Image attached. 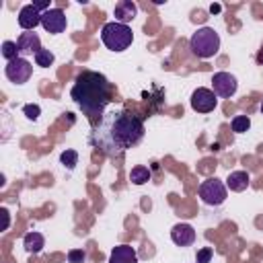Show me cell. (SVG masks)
Listing matches in <instances>:
<instances>
[{
  "instance_id": "obj_1",
  "label": "cell",
  "mask_w": 263,
  "mask_h": 263,
  "mask_svg": "<svg viewBox=\"0 0 263 263\" xmlns=\"http://www.w3.org/2000/svg\"><path fill=\"white\" fill-rule=\"evenodd\" d=\"M144 138V121L129 111L105 113L90 134V144L105 156H121L125 150L140 144Z\"/></svg>"
},
{
  "instance_id": "obj_2",
  "label": "cell",
  "mask_w": 263,
  "mask_h": 263,
  "mask_svg": "<svg viewBox=\"0 0 263 263\" xmlns=\"http://www.w3.org/2000/svg\"><path fill=\"white\" fill-rule=\"evenodd\" d=\"M70 97L82 109V113L92 119L97 115H103L107 105L113 101V86L103 74L84 70L76 76L70 88Z\"/></svg>"
},
{
  "instance_id": "obj_3",
  "label": "cell",
  "mask_w": 263,
  "mask_h": 263,
  "mask_svg": "<svg viewBox=\"0 0 263 263\" xmlns=\"http://www.w3.org/2000/svg\"><path fill=\"white\" fill-rule=\"evenodd\" d=\"M189 49H191L193 55H197L201 60L214 58L218 53V49H220V35L212 27H201L191 35Z\"/></svg>"
},
{
  "instance_id": "obj_4",
  "label": "cell",
  "mask_w": 263,
  "mask_h": 263,
  "mask_svg": "<svg viewBox=\"0 0 263 263\" xmlns=\"http://www.w3.org/2000/svg\"><path fill=\"white\" fill-rule=\"evenodd\" d=\"M101 39L105 43L107 49L111 51H123L132 45L134 41V33L127 25L123 23H117V21H111V23H105L103 29H101Z\"/></svg>"
},
{
  "instance_id": "obj_5",
  "label": "cell",
  "mask_w": 263,
  "mask_h": 263,
  "mask_svg": "<svg viewBox=\"0 0 263 263\" xmlns=\"http://www.w3.org/2000/svg\"><path fill=\"white\" fill-rule=\"evenodd\" d=\"M226 185L220 181V179H205L201 185H199V197L203 203L208 205H222L226 201Z\"/></svg>"
},
{
  "instance_id": "obj_6",
  "label": "cell",
  "mask_w": 263,
  "mask_h": 263,
  "mask_svg": "<svg viewBox=\"0 0 263 263\" xmlns=\"http://www.w3.org/2000/svg\"><path fill=\"white\" fill-rule=\"evenodd\" d=\"M4 74H6V78H8L10 82H14V84H25V82L31 78V74H33V66H31L25 58H16V60H12V62L6 64Z\"/></svg>"
},
{
  "instance_id": "obj_7",
  "label": "cell",
  "mask_w": 263,
  "mask_h": 263,
  "mask_svg": "<svg viewBox=\"0 0 263 263\" xmlns=\"http://www.w3.org/2000/svg\"><path fill=\"white\" fill-rule=\"evenodd\" d=\"M216 105H218V97H216V92L212 88L199 86V88L193 90V95H191V107H193V111H197V113H210V111L216 109Z\"/></svg>"
},
{
  "instance_id": "obj_8",
  "label": "cell",
  "mask_w": 263,
  "mask_h": 263,
  "mask_svg": "<svg viewBox=\"0 0 263 263\" xmlns=\"http://www.w3.org/2000/svg\"><path fill=\"white\" fill-rule=\"evenodd\" d=\"M41 25L47 33L51 35H58L62 31H66V25H68V18L64 14L62 8H49L45 12H41Z\"/></svg>"
},
{
  "instance_id": "obj_9",
  "label": "cell",
  "mask_w": 263,
  "mask_h": 263,
  "mask_svg": "<svg viewBox=\"0 0 263 263\" xmlns=\"http://www.w3.org/2000/svg\"><path fill=\"white\" fill-rule=\"evenodd\" d=\"M238 88V82L236 78L230 74V72H216L214 78H212V90L216 92V97H232Z\"/></svg>"
},
{
  "instance_id": "obj_10",
  "label": "cell",
  "mask_w": 263,
  "mask_h": 263,
  "mask_svg": "<svg viewBox=\"0 0 263 263\" xmlns=\"http://www.w3.org/2000/svg\"><path fill=\"white\" fill-rule=\"evenodd\" d=\"M16 45H18L21 55H31V53H37L41 49V39L35 31H25V33L18 35Z\"/></svg>"
},
{
  "instance_id": "obj_11",
  "label": "cell",
  "mask_w": 263,
  "mask_h": 263,
  "mask_svg": "<svg viewBox=\"0 0 263 263\" xmlns=\"http://www.w3.org/2000/svg\"><path fill=\"white\" fill-rule=\"evenodd\" d=\"M18 25L25 31H35V27L41 25V12L33 4H25L18 10Z\"/></svg>"
},
{
  "instance_id": "obj_12",
  "label": "cell",
  "mask_w": 263,
  "mask_h": 263,
  "mask_svg": "<svg viewBox=\"0 0 263 263\" xmlns=\"http://www.w3.org/2000/svg\"><path fill=\"white\" fill-rule=\"evenodd\" d=\"M171 238H173V242L179 245V247H189V245L195 242V230H193L191 224H183V222H181V224H175V226H173Z\"/></svg>"
},
{
  "instance_id": "obj_13",
  "label": "cell",
  "mask_w": 263,
  "mask_h": 263,
  "mask_svg": "<svg viewBox=\"0 0 263 263\" xmlns=\"http://www.w3.org/2000/svg\"><path fill=\"white\" fill-rule=\"evenodd\" d=\"M113 14H115V21H117V23L127 25V23H132V21L136 18L138 6H136V2H132V0H121V2L115 4Z\"/></svg>"
},
{
  "instance_id": "obj_14",
  "label": "cell",
  "mask_w": 263,
  "mask_h": 263,
  "mask_svg": "<svg viewBox=\"0 0 263 263\" xmlns=\"http://www.w3.org/2000/svg\"><path fill=\"white\" fill-rule=\"evenodd\" d=\"M109 263H138V253L129 245H119L111 251Z\"/></svg>"
},
{
  "instance_id": "obj_15",
  "label": "cell",
  "mask_w": 263,
  "mask_h": 263,
  "mask_svg": "<svg viewBox=\"0 0 263 263\" xmlns=\"http://www.w3.org/2000/svg\"><path fill=\"white\" fill-rule=\"evenodd\" d=\"M249 183H251V179H249V173L247 171H232L228 175V179H226V187L230 191H236V193L245 191L249 187Z\"/></svg>"
},
{
  "instance_id": "obj_16",
  "label": "cell",
  "mask_w": 263,
  "mask_h": 263,
  "mask_svg": "<svg viewBox=\"0 0 263 263\" xmlns=\"http://www.w3.org/2000/svg\"><path fill=\"white\" fill-rule=\"evenodd\" d=\"M43 245H45V238H43L41 232H27L25 238H23L25 251H27V253H33V255H37V253L43 249Z\"/></svg>"
},
{
  "instance_id": "obj_17",
  "label": "cell",
  "mask_w": 263,
  "mask_h": 263,
  "mask_svg": "<svg viewBox=\"0 0 263 263\" xmlns=\"http://www.w3.org/2000/svg\"><path fill=\"white\" fill-rule=\"evenodd\" d=\"M148 179H150V171H148V166H144V164L134 166L132 173H129V181H132L134 185H144Z\"/></svg>"
},
{
  "instance_id": "obj_18",
  "label": "cell",
  "mask_w": 263,
  "mask_h": 263,
  "mask_svg": "<svg viewBox=\"0 0 263 263\" xmlns=\"http://www.w3.org/2000/svg\"><path fill=\"white\" fill-rule=\"evenodd\" d=\"M53 60H55V55L49 51V49H39L37 53H35V64L37 66H41V68H49L51 64H53Z\"/></svg>"
},
{
  "instance_id": "obj_19",
  "label": "cell",
  "mask_w": 263,
  "mask_h": 263,
  "mask_svg": "<svg viewBox=\"0 0 263 263\" xmlns=\"http://www.w3.org/2000/svg\"><path fill=\"white\" fill-rule=\"evenodd\" d=\"M2 55H4L6 62H12V60L21 58V53H18V45H16L14 41H4V43H2Z\"/></svg>"
},
{
  "instance_id": "obj_20",
  "label": "cell",
  "mask_w": 263,
  "mask_h": 263,
  "mask_svg": "<svg viewBox=\"0 0 263 263\" xmlns=\"http://www.w3.org/2000/svg\"><path fill=\"white\" fill-rule=\"evenodd\" d=\"M232 132H236V134H245L249 127H251V119H249V115H236L234 119H232Z\"/></svg>"
},
{
  "instance_id": "obj_21",
  "label": "cell",
  "mask_w": 263,
  "mask_h": 263,
  "mask_svg": "<svg viewBox=\"0 0 263 263\" xmlns=\"http://www.w3.org/2000/svg\"><path fill=\"white\" fill-rule=\"evenodd\" d=\"M60 160H62V164L66 166V168H74L76 164H78V152L76 150H64L62 154H60Z\"/></svg>"
},
{
  "instance_id": "obj_22",
  "label": "cell",
  "mask_w": 263,
  "mask_h": 263,
  "mask_svg": "<svg viewBox=\"0 0 263 263\" xmlns=\"http://www.w3.org/2000/svg\"><path fill=\"white\" fill-rule=\"evenodd\" d=\"M25 115H27V119H31V121H35L39 115H41V107L39 105H35V103H29V105H25Z\"/></svg>"
},
{
  "instance_id": "obj_23",
  "label": "cell",
  "mask_w": 263,
  "mask_h": 263,
  "mask_svg": "<svg viewBox=\"0 0 263 263\" xmlns=\"http://www.w3.org/2000/svg\"><path fill=\"white\" fill-rule=\"evenodd\" d=\"M84 259H86V253L82 249H72L68 253V263H84Z\"/></svg>"
},
{
  "instance_id": "obj_24",
  "label": "cell",
  "mask_w": 263,
  "mask_h": 263,
  "mask_svg": "<svg viewBox=\"0 0 263 263\" xmlns=\"http://www.w3.org/2000/svg\"><path fill=\"white\" fill-rule=\"evenodd\" d=\"M212 255H214V251H212L210 247H201V249L197 251V257H195V261H197V263H210Z\"/></svg>"
},
{
  "instance_id": "obj_25",
  "label": "cell",
  "mask_w": 263,
  "mask_h": 263,
  "mask_svg": "<svg viewBox=\"0 0 263 263\" xmlns=\"http://www.w3.org/2000/svg\"><path fill=\"white\" fill-rule=\"evenodd\" d=\"M33 6H35L39 12H45V10H49V2H47V0H39V2H33Z\"/></svg>"
},
{
  "instance_id": "obj_26",
  "label": "cell",
  "mask_w": 263,
  "mask_h": 263,
  "mask_svg": "<svg viewBox=\"0 0 263 263\" xmlns=\"http://www.w3.org/2000/svg\"><path fill=\"white\" fill-rule=\"evenodd\" d=\"M2 216H4V226H2V228L6 230V228H8V222H10V218H8V212H6V210H2Z\"/></svg>"
},
{
  "instance_id": "obj_27",
  "label": "cell",
  "mask_w": 263,
  "mask_h": 263,
  "mask_svg": "<svg viewBox=\"0 0 263 263\" xmlns=\"http://www.w3.org/2000/svg\"><path fill=\"white\" fill-rule=\"evenodd\" d=\"M257 62H259V64H263V47L257 51Z\"/></svg>"
},
{
  "instance_id": "obj_28",
  "label": "cell",
  "mask_w": 263,
  "mask_h": 263,
  "mask_svg": "<svg viewBox=\"0 0 263 263\" xmlns=\"http://www.w3.org/2000/svg\"><path fill=\"white\" fill-rule=\"evenodd\" d=\"M210 12H220V4H212L210 6Z\"/></svg>"
},
{
  "instance_id": "obj_29",
  "label": "cell",
  "mask_w": 263,
  "mask_h": 263,
  "mask_svg": "<svg viewBox=\"0 0 263 263\" xmlns=\"http://www.w3.org/2000/svg\"><path fill=\"white\" fill-rule=\"evenodd\" d=\"M261 115H263V103H261Z\"/></svg>"
}]
</instances>
